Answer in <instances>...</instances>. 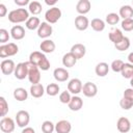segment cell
Returning <instances> with one entry per match:
<instances>
[{
    "instance_id": "obj_1",
    "label": "cell",
    "mask_w": 133,
    "mask_h": 133,
    "mask_svg": "<svg viewBox=\"0 0 133 133\" xmlns=\"http://www.w3.org/2000/svg\"><path fill=\"white\" fill-rule=\"evenodd\" d=\"M29 11L26 8H17V9H12L11 11L8 12V21L10 23L14 24H19V23H23L29 19Z\"/></svg>"
},
{
    "instance_id": "obj_2",
    "label": "cell",
    "mask_w": 133,
    "mask_h": 133,
    "mask_svg": "<svg viewBox=\"0 0 133 133\" xmlns=\"http://www.w3.org/2000/svg\"><path fill=\"white\" fill-rule=\"evenodd\" d=\"M18 52H19V47L15 43H7L5 45L0 46V57L1 58L14 56Z\"/></svg>"
},
{
    "instance_id": "obj_3",
    "label": "cell",
    "mask_w": 133,
    "mask_h": 133,
    "mask_svg": "<svg viewBox=\"0 0 133 133\" xmlns=\"http://www.w3.org/2000/svg\"><path fill=\"white\" fill-rule=\"evenodd\" d=\"M60 18H61V10H60V8H58L56 6L50 7L45 12L46 22L49 23V24H55Z\"/></svg>"
},
{
    "instance_id": "obj_4",
    "label": "cell",
    "mask_w": 133,
    "mask_h": 133,
    "mask_svg": "<svg viewBox=\"0 0 133 133\" xmlns=\"http://www.w3.org/2000/svg\"><path fill=\"white\" fill-rule=\"evenodd\" d=\"M28 71H29V62L25 61V62H20L16 65V70H15V77L19 80H23L26 77H28Z\"/></svg>"
},
{
    "instance_id": "obj_5",
    "label": "cell",
    "mask_w": 133,
    "mask_h": 133,
    "mask_svg": "<svg viewBox=\"0 0 133 133\" xmlns=\"http://www.w3.org/2000/svg\"><path fill=\"white\" fill-rule=\"evenodd\" d=\"M16 123L11 117L4 116L0 121V130L4 133H11L15 131Z\"/></svg>"
},
{
    "instance_id": "obj_6",
    "label": "cell",
    "mask_w": 133,
    "mask_h": 133,
    "mask_svg": "<svg viewBox=\"0 0 133 133\" xmlns=\"http://www.w3.org/2000/svg\"><path fill=\"white\" fill-rule=\"evenodd\" d=\"M30 122V115L29 112L26 110H20L16 114V123L17 126L20 128H25Z\"/></svg>"
},
{
    "instance_id": "obj_7",
    "label": "cell",
    "mask_w": 133,
    "mask_h": 133,
    "mask_svg": "<svg viewBox=\"0 0 133 133\" xmlns=\"http://www.w3.org/2000/svg\"><path fill=\"white\" fill-rule=\"evenodd\" d=\"M53 33V27L51 24L47 22H42L38 29H37V36L44 39H47Z\"/></svg>"
},
{
    "instance_id": "obj_8",
    "label": "cell",
    "mask_w": 133,
    "mask_h": 133,
    "mask_svg": "<svg viewBox=\"0 0 133 133\" xmlns=\"http://www.w3.org/2000/svg\"><path fill=\"white\" fill-rule=\"evenodd\" d=\"M29 62V61H28ZM28 80L32 84H37L41 81V72L36 65H33L29 62V71H28Z\"/></svg>"
},
{
    "instance_id": "obj_9",
    "label": "cell",
    "mask_w": 133,
    "mask_h": 133,
    "mask_svg": "<svg viewBox=\"0 0 133 133\" xmlns=\"http://www.w3.org/2000/svg\"><path fill=\"white\" fill-rule=\"evenodd\" d=\"M82 87H83V84L81 80L78 78H73L68 83V90L74 96H77L78 94L82 92Z\"/></svg>"
},
{
    "instance_id": "obj_10",
    "label": "cell",
    "mask_w": 133,
    "mask_h": 133,
    "mask_svg": "<svg viewBox=\"0 0 133 133\" xmlns=\"http://www.w3.org/2000/svg\"><path fill=\"white\" fill-rule=\"evenodd\" d=\"M0 69L4 75H10V74L15 73L16 64H15L14 60H11V59H3L0 63Z\"/></svg>"
},
{
    "instance_id": "obj_11",
    "label": "cell",
    "mask_w": 133,
    "mask_h": 133,
    "mask_svg": "<svg viewBox=\"0 0 133 133\" xmlns=\"http://www.w3.org/2000/svg\"><path fill=\"white\" fill-rule=\"evenodd\" d=\"M82 92L87 98H92L98 94V87L92 82H85L82 87Z\"/></svg>"
},
{
    "instance_id": "obj_12",
    "label": "cell",
    "mask_w": 133,
    "mask_h": 133,
    "mask_svg": "<svg viewBox=\"0 0 133 133\" xmlns=\"http://www.w3.org/2000/svg\"><path fill=\"white\" fill-rule=\"evenodd\" d=\"M53 76H54V79L57 82H64L69 79L70 73L64 68H56L53 71Z\"/></svg>"
},
{
    "instance_id": "obj_13",
    "label": "cell",
    "mask_w": 133,
    "mask_h": 133,
    "mask_svg": "<svg viewBox=\"0 0 133 133\" xmlns=\"http://www.w3.org/2000/svg\"><path fill=\"white\" fill-rule=\"evenodd\" d=\"M116 128L121 133H128L131 130V123L129 118L121 116L116 122Z\"/></svg>"
},
{
    "instance_id": "obj_14",
    "label": "cell",
    "mask_w": 133,
    "mask_h": 133,
    "mask_svg": "<svg viewBox=\"0 0 133 133\" xmlns=\"http://www.w3.org/2000/svg\"><path fill=\"white\" fill-rule=\"evenodd\" d=\"M72 130V125L66 119H60L55 124L56 133H70Z\"/></svg>"
},
{
    "instance_id": "obj_15",
    "label": "cell",
    "mask_w": 133,
    "mask_h": 133,
    "mask_svg": "<svg viewBox=\"0 0 133 133\" xmlns=\"http://www.w3.org/2000/svg\"><path fill=\"white\" fill-rule=\"evenodd\" d=\"M77 59H81V58H83L84 57V55H85V53H86V48H85V46L83 45V44H75V45H73L72 46V48H71V51H70Z\"/></svg>"
},
{
    "instance_id": "obj_16",
    "label": "cell",
    "mask_w": 133,
    "mask_h": 133,
    "mask_svg": "<svg viewBox=\"0 0 133 133\" xmlns=\"http://www.w3.org/2000/svg\"><path fill=\"white\" fill-rule=\"evenodd\" d=\"M89 24H90V23H89L87 17H85V16L79 15V16H77V17L75 18V27H76L78 30H80V31L86 30V29L88 28Z\"/></svg>"
},
{
    "instance_id": "obj_17",
    "label": "cell",
    "mask_w": 133,
    "mask_h": 133,
    "mask_svg": "<svg viewBox=\"0 0 133 133\" xmlns=\"http://www.w3.org/2000/svg\"><path fill=\"white\" fill-rule=\"evenodd\" d=\"M90 8H91V4L88 0H79L76 5V10L81 16H84L87 12H89Z\"/></svg>"
},
{
    "instance_id": "obj_18",
    "label": "cell",
    "mask_w": 133,
    "mask_h": 133,
    "mask_svg": "<svg viewBox=\"0 0 133 133\" xmlns=\"http://www.w3.org/2000/svg\"><path fill=\"white\" fill-rule=\"evenodd\" d=\"M9 33H10V36L14 39L20 41V39H23L24 36H25V29L21 25H15V26L11 27Z\"/></svg>"
},
{
    "instance_id": "obj_19",
    "label": "cell",
    "mask_w": 133,
    "mask_h": 133,
    "mask_svg": "<svg viewBox=\"0 0 133 133\" xmlns=\"http://www.w3.org/2000/svg\"><path fill=\"white\" fill-rule=\"evenodd\" d=\"M124 36H125V35L123 34L122 30L118 29V28H112V29L110 30V32L108 33V37H109L110 42H112L114 45L118 44V43L124 38Z\"/></svg>"
},
{
    "instance_id": "obj_20",
    "label": "cell",
    "mask_w": 133,
    "mask_h": 133,
    "mask_svg": "<svg viewBox=\"0 0 133 133\" xmlns=\"http://www.w3.org/2000/svg\"><path fill=\"white\" fill-rule=\"evenodd\" d=\"M56 46H55V43L52 41V39H44L41 45H39V49H41V52L43 53H52L54 52Z\"/></svg>"
},
{
    "instance_id": "obj_21",
    "label": "cell",
    "mask_w": 133,
    "mask_h": 133,
    "mask_svg": "<svg viewBox=\"0 0 133 133\" xmlns=\"http://www.w3.org/2000/svg\"><path fill=\"white\" fill-rule=\"evenodd\" d=\"M45 56H46V55H45L43 52H41V51H33V52L30 53V55H29V60H28V61H29L31 64L36 65V66L38 68L39 63L42 62V60H43V58H44Z\"/></svg>"
},
{
    "instance_id": "obj_22",
    "label": "cell",
    "mask_w": 133,
    "mask_h": 133,
    "mask_svg": "<svg viewBox=\"0 0 133 133\" xmlns=\"http://www.w3.org/2000/svg\"><path fill=\"white\" fill-rule=\"evenodd\" d=\"M29 91H30V95H31L33 98H36V99L43 97L44 94L46 92V90H45V88H44V86H43L42 83L32 84V85L30 86Z\"/></svg>"
},
{
    "instance_id": "obj_23",
    "label": "cell",
    "mask_w": 133,
    "mask_h": 133,
    "mask_svg": "<svg viewBox=\"0 0 133 133\" xmlns=\"http://www.w3.org/2000/svg\"><path fill=\"white\" fill-rule=\"evenodd\" d=\"M68 106L72 111H79L83 106V100L78 96H73Z\"/></svg>"
},
{
    "instance_id": "obj_24",
    "label": "cell",
    "mask_w": 133,
    "mask_h": 133,
    "mask_svg": "<svg viewBox=\"0 0 133 133\" xmlns=\"http://www.w3.org/2000/svg\"><path fill=\"white\" fill-rule=\"evenodd\" d=\"M77 60H78V59H77L71 52L65 53V54L62 56V64H63V66H65V68H73V66L76 64Z\"/></svg>"
},
{
    "instance_id": "obj_25",
    "label": "cell",
    "mask_w": 133,
    "mask_h": 133,
    "mask_svg": "<svg viewBox=\"0 0 133 133\" xmlns=\"http://www.w3.org/2000/svg\"><path fill=\"white\" fill-rule=\"evenodd\" d=\"M118 16H119V18H123V20L132 19V17H133V7L131 5H123L119 8Z\"/></svg>"
},
{
    "instance_id": "obj_26",
    "label": "cell",
    "mask_w": 133,
    "mask_h": 133,
    "mask_svg": "<svg viewBox=\"0 0 133 133\" xmlns=\"http://www.w3.org/2000/svg\"><path fill=\"white\" fill-rule=\"evenodd\" d=\"M96 75L99 77H105L109 72V65L106 62H99L95 68Z\"/></svg>"
},
{
    "instance_id": "obj_27",
    "label": "cell",
    "mask_w": 133,
    "mask_h": 133,
    "mask_svg": "<svg viewBox=\"0 0 133 133\" xmlns=\"http://www.w3.org/2000/svg\"><path fill=\"white\" fill-rule=\"evenodd\" d=\"M14 98L19 101V102H23L25 100H27L28 98V91L23 88V87H17L15 90H14Z\"/></svg>"
},
{
    "instance_id": "obj_28",
    "label": "cell",
    "mask_w": 133,
    "mask_h": 133,
    "mask_svg": "<svg viewBox=\"0 0 133 133\" xmlns=\"http://www.w3.org/2000/svg\"><path fill=\"white\" fill-rule=\"evenodd\" d=\"M41 25V20L37 18V17H30L26 23H25V26L27 29L29 30H35V29H38Z\"/></svg>"
},
{
    "instance_id": "obj_29",
    "label": "cell",
    "mask_w": 133,
    "mask_h": 133,
    "mask_svg": "<svg viewBox=\"0 0 133 133\" xmlns=\"http://www.w3.org/2000/svg\"><path fill=\"white\" fill-rule=\"evenodd\" d=\"M89 26H91V28L97 31V32H101L105 29V22L102 20V19H99V18H96V19H92Z\"/></svg>"
},
{
    "instance_id": "obj_30",
    "label": "cell",
    "mask_w": 133,
    "mask_h": 133,
    "mask_svg": "<svg viewBox=\"0 0 133 133\" xmlns=\"http://www.w3.org/2000/svg\"><path fill=\"white\" fill-rule=\"evenodd\" d=\"M122 76L126 79H132L133 78V64L132 63H124V66L121 72Z\"/></svg>"
},
{
    "instance_id": "obj_31",
    "label": "cell",
    "mask_w": 133,
    "mask_h": 133,
    "mask_svg": "<svg viewBox=\"0 0 133 133\" xmlns=\"http://www.w3.org/2000/svg\"><path fill=\"white\" fill-rule=\"evenodd\" d=\"M42 4L38 1H30L29 5H28V11L31 12L33 16L39 15L42 12Z\"/></svg>"
},
{
    "instance_id": "obj_32",
    "label": "cell",
    "mask_w": 133,
    "mask_h": 133,
    "mask_svg": "<svg viewBox=\"0 0 133 133\" xmlns=\"http://www.w3.org/2000/svg\"><path fill=\"white\" fill-rule=\"evenodd\" d=\"M59 90H60V87H59V85L57 83H50L46 87V94L48 96H50V97L57 96L58 92H59Z\"/></svg>"
},
{
    "instance_id": "obj_33",
    "label": "cell",
    "mask_w": 133,
    "mask_h": 133,
    "mask_svg": "<svg viewBox=\"0 0 133 133\" xmlns=\"http://www.w3.org/2000/svg\"><path fill=\"white\" fill-rule=\"evenodd\" d=\"M114 47H115L116 50H118V51H121V52L128 50L129 47H130V39H129V37L124 36V38H123L118 44L114 45Z\"/></svg>"
},
{
    "instance_id": "obj_34",
    "label": "cell",
    "mask_w": 133,
    "mask_h": 133,
    "mask_svg": "<svg viewBox=\"0 0 133 133\" xmlns=\"http://www.w3.org/2000/svg\"><path fill=\"white\" fill-rule=\"evenodd\" d=\"M105 21L109 25H116L119 22V16L117 14H115V12H110V14H108L106 16Z\"/></svg>"
},
{
    "instance_id": "obj_35",
    "label": "cell",
    "mask_w": 133,
    "mask_h": 133,
    "mask_svg": "<svg viewBox=\"0 0 133 133\" xmlns=\"http://www.w3.org/2000/svg\"><path fill=\"white\" fill-rule=\"evenodd\" d=\"M42 131L43 133H53L55 131V125L51 121H45L42 124Z\"/></svg>"
},
{
    "instance_id": "obj_36",
    "label": "cell",
    "mask_w": 133,
    "mask_h": 133,
    "mask_svg": "<svg viewBox=\"0 0 133 133\" xmlns=\"http://www.w3.org/2000/svg\"><path fill=\"white\" fill-rule=\"evenodd\" d=\"M124 61L123 60H121V59H115V60H113L112 62H111V65H110V68H111V70L114 72V73H121L122 72V69H123V66H124Z\"/></svg>"
},
{
    "instance_id": "obj_37",
    "label": "cell",
    "mask_w": 133,
    "mask_h": 133,
    "mask_svg": "<svg viewBox=\"0 0 133 133\" xmlns=\"http://www.w3.org/2000/svg\"><path fill=\"white\" fill-rule=\"evenodd\" d=\"M8 112V103L6 102L4 97H0V114L2 117L6 115Z\"/></svg>"
},
{
    "instance_id": "obj_38",
    "label": "cell",
    "mask_w": 133,
    "mask_h": 133,
    "mask_svg": "<svg viewBox=\"0 0 133 133\" xmlns=\"http://www.w3.org/2000/svg\"><path fill=\"white\" fill-rule=\"evenodd\" d=\"M71 99H72V96H71V92L69 90L61 91L60 95H59V101L62 104H69L70 101H71Z\"/></svg>"
},
{
    "instance_id": "obj_39",
    "label": "cell",
    "mask_w": 133,
    "mask_h": 133,
    "mask_svg": "<svg viewBox=\"0 0 133 133\" xmlns=\"http://www.w3.org/2000/svg\"><path fill=\"white\" fill-rule=\"evenodd\" d=\"M122 29L125 31H132L133 30V19H126L122 21Z\"/></svg>"
},
{
    "instance_id": "obj_40",
    "label": "cell",
    "mask_w": 133,
    "mask_h": 133,
    "mask_svg": "<svg viewBox=\"0 0 133 133\" xmlns=\"http://www.w3.org/2000/svg\"><path fill=\"white\" fill-rule=\"evenodd\" d=\"M119 106L124 110H129V109H131L133 107V101L128 100V99H126V98L123 97L121 99V101H119Z\"/></svg>"
},
{
    "instance_id": "obj_41",
    "label": "cell",
    "mask_w": 133,
    "mask_h": 133,
    "mask_svg": "<svg viewBox=\"0 0 133 133\" xmlns=\"http://www.w3.org/2000/svg\"><path fill=\"white\" fill-rule=\"evenodd\" d=\"M9 37H10V35H9L8 31L4 28H1L0 29V43L2 45L7 44V42L9 41Z\"/></svg>"
},
{
    "instance_id": "obj_42",
    "label": "cell",
    "mask_w": 133,
    "mask_h": 133,
    "mask_svg": "<svg viewBox=\"0 0 133 133\" xmlns=\"http://www.w3.org/2000/svg\"><path fill=\"white\" fill-rule=\"evenodd\" d=\"M124 98L133 101V88L132 87L125 89V91H124Z\"/></svg>"
},
{
    "instance_id": "obj_43",
    "label": "cell",
    "mask_w": 133,
    "mask_h": 133,
    "mask_svg": "<svg viewBox=\"0 0 133 133\" xmlns=\"http://www.w3.org/2000/svg\"><path fill=\"white\" fill-rule=\"evenodd\" d=\"M30 1L29 0H15V4H17L20 7H23L25 5H29Z\"/></svg>"
},
{
    "instance_id": "obj_44",
    "label": "cell",
    "mask_w": 133,
    "mask_h": 133,
    "mask_svg": "<svg viewBox=\"0 0 133 133\" xmlns=\"http://www.w3.org/2000/svg\"><path fill=\"white\" fill-rule=\"evenodd\" d=\"M6 14H7V8H6V6L3 3H1L0 4V18L5 17Z\"/></svg>"
},
{
    "instance_id": "obj_45",
    "label": "cell",
    "mask_w": 133,
    "mask_h": 133,
    "mask_svg": "<svg viewBox=\"0 0 133 133\" xmlns=\"http://www.w3.org/2000/svg\"><path fill=\"white\" fill-rule=\"evenodd\" d=\"M21 133H35V131L31 127H25V128H23V130H22Z\"/></svg>"
},
{
    "instance_id": "obj_46",
    "label": "cell",
    "mask_w": 133,
    "mask_h": 133,
    "mask_svg": "<svg viewBox=\"0 0 133 133\" xmlns=\"http://www.w3.org/2000/svg\"><path fill=\"white\" fill-rule=\"evenodd\" d=\"M45 3H46L47 5H50V6H51V5H55V4L57 3V1H56V0H54V1H49V0H46V1H45Z\"/></svg>"
},
{
    "instance_id": "obj_47",
    "label": "cell",
    "mask_w": 133,
    "mask_h": 133,
    "mask_svg": "<svg viewBox=\"0 0 133 133\" xmlns=\"http://www.w3.org/2000/svg\"><path fill=\"white\" fill-rule=\"evenodd\" d=\"M128 60H129V63H132L133 64V52H131L128 55Z\"/></svg>"
},
{
    "instance_id": "obj_48",
    "label": "cell",
    "mask_w": 133,
    "mask_h": 133,
    "mask_svg": "<svg viewBox=\"0 0 133 133\" xmlns=\"http://www.w3.org/2000/svg\"><path fill=\"white\" fill-rule=\"evenodd\" d=\"M130 84H131V86L133 87V78H132V79H130Z\"/></svg>"
},
{
    "instance_id": "obj_49",
    "label": "cell",
    "mask_w": 133,
    "mask_h": 133,
    "mask_svg": "<svg viewBox=\"0 0 133 133\" xmlns=\"http://www.w3.org/2000/svg\"><path fill=\"white\" fill-rule=\"evenodd\" d=\"M132 88H133V87H132Z\"/></svg>"
}]
</instances>
